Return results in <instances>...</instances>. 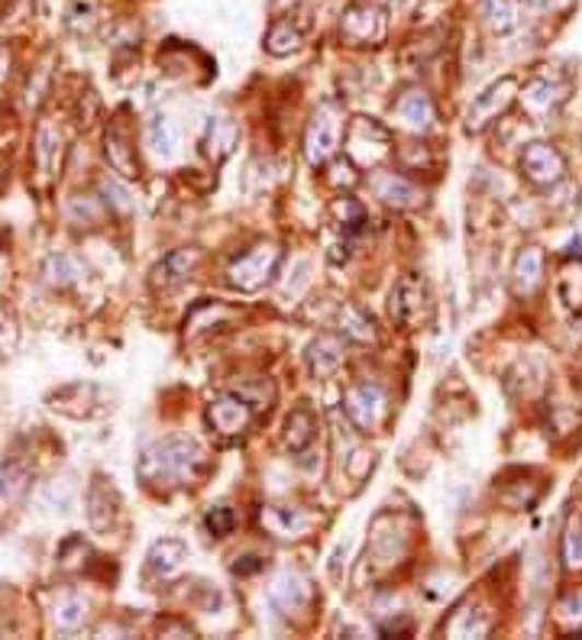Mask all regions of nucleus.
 <instances>
[{
	"instance_id": "22",
	"label": "nucleus",
	"mask_w": 582,
	"mask_h": 640,
	"mask_svg": "<svg viewBox=\"0 0 582 640\" xmlns=\"http://www.w3.org/2000/svg\"><path fill=\"white\" fill-rule=\"evenodd\" d=\"M143 133H146V146L152 149V155H159L162 162L175 159V152H178V133H175V127H172V120H168V117H162V114L149 117V120H146Z\"/></svg>"
},
{
	"instance_id": "17",
	"label": "nucleus",
	"mask_w": 582,
	"mask_h": 640,
	"mask_svg": "<svg viewBox=\"0 0 582 640\" xmlns=\"http://www.w3.org/2000/svg\"><path fill=\"white\" fill-rule=\"evenodd\" d=\"M114 514H117L114 486H107V479L97 476L88 489V521H91L94 531H107L114 524Z\"/></svg>"
},
{
	"instance_id": "9",
	"label": "nucleus",
	"mask_w": 582,
	"mask_h": 640,
	"mask_svg": "<svg viewBox=\"0 0 582 640\" xmlns=\"http://www.w3.org/2000/svg\"><path fill=\"white\" fill-rule=\"evenodd\" d=\"M208 424L220 437H243L253 424V405L243 395L223 392L211 405H208Z\"/></svg>"
},
{
	"instance_id": "16",
	"label": "nucleus",
	"mask_w": 582,
	"mask_h": 640,
	"mask_svg": "<svg viewBox=\"0 0 582 640\" xmlns=\"http://www.w3.org/2000/svg\"><path fill=\"white\" fill-rule=\"evenodd\" d=\"M307 359H311V372L317 379H327V375H334L347 362V340L344 337H334V334H324V337L314 340Z\"/></svg>"
},
{
	"instance_id": "14",
	"label": "nucleus",
	"mask_w": 582,
	"mask_h": 640,
	"mask_svg": "<svg viewBox=\"0 0 582 640\" xmlns=\"http://www.w3.org/2000/svg\"><path fill=\"white\" fill-rule=\"evenodd\" d=\"M263 527L279 537V540H298V537H307L311 527H314V517L298 511V508H279V504H266L263 508Z\"/></svg>"
},
{
	"instance_id": "20",
	"label": "nucleus",
	"mask_w": 582,
	"mask_h": 640,
	"mask_svg": "<svg viewBox=\"0 0 582 640\" xmlns=\"http://www.w3.org/2000/svg\"><path fill=\"white\" fill-rule=\"evenodd\" d=\"M185 560H188V547L182 540L165 537V540L152 544V550H149V572H155L159 579H172Z\"/></svg>"
},
{
	"instance_id": "18",
	"label": "nucleus",
	"mask_w": 582,
	"mask_h": 640,
	"mask_svg": "<svg viewBox=\"0 0 582 640\" xmlns=\"http://www.w3.org/2000/svg\"><path fill=\"white\" fill-rule=\"evenodd\" d=\"M311 602V582L301 572H282L272 585V605L282 612H298Z\"/></svg>"
},
{
	"instance_id": "19",
	"label": "nucleus",
	"mask_w": 582,
	"mask_h": 640,
	"mask_svg": "<svg viewBox=\"0 0 582 640\" xmlns=\"http://www.w3.org/2000/svg\"><path fill=\"white\" fill-rule=\"evenodd\" d=\"M198 263H201V253H198V249H175V253H168V256L159 263V269H155V284L172 288V284L185 282V279L195 272Z\"/></svg>"
},
{
	"instance_id": "13",
	"label": "nucleus",
	"mask_w": 582,
	"mask_h": 640,
	"mask_svg": "<svg viewBox=\"0 0 582 640\" xmlns=\"http://www.w3.org/2000/svg\"><path fill=\"white\" fill-rule=\"evenodd\" d=\"M104 152H107V162L117 175L124 178H137L140 175V162H137V149H133V140H130V130L114 120L104 133Z\"/></svg>"
},
{
	"instance_id": "30",
	"label": "nucleus",
	"mask_w": 582,
	"mask_h": 640,
	"mask_svg": "<svg viewBox=\"0 0 582 640\" xmlns=\"http://www.w3.org/2000/svg\"><path fill=\"white\" fill-rule=\"evenodd\" d=\"M563 567L570 572H580L582 569V521L580 517H570L567 521V531H563Z\"/></svg>"
},
{
	"instance_id": "35",
	"label": "nucleus",
	"mask_w": 582,
	"mask_h": 640,
	"mask_svg": "<svg viewBox=\"0 0 582 640\" xmlns=\"http://www.w3.org/2000/svg\"><path fill=\"white\" fill-rule=\"evenodd\" d=\"M0 272H3V259H0Z\"/></svg>"
},
{
	"instance_id": "6",
	"label": "nucleus",
	"mask_w": 582,
	"mask_h": 640,
	"mask_svg": "<svg viewBox=\"0 0 582 640\" xmlns=\"http://www.w3.org/2000/svg\"><path fill=\"white\" fill-rule=\"evenodd\" d=\"M385 33H388V13L379 3L357 0L340 16V36L350 46H379L385 39Z\"/></svg>"
},
{
	"instance_id": "4",
	"label": "nucleus",
	"mask_w": 582,
	"mask_h": 640,
	"mask_svg": "<svg viewBox=\"0 0 582 640\" xmlns=\"http://www.w3.org/2000/svg\"><path fill=\"white\" fill-rule=\"evenodd\" d=\"M388 311H392V321L405 330H418L421 324L431 321V294H428V282L415 272L401 276L395 288H392V298H388Z\"/></svg>"
},
{
	"instance_id": "24",
	"label": "nucleus",
	"mask_w": 582,
	"mask_h": 640,
	"mask_svg": "<svg viewBox=\"0 0 582 640\" xmlns=\"http://www.w3.org/2000/svg\"><path fill=\"white\" fill-rule=\"evenodd\" d=\"M314 430H317V421H314L311 408H294L291 418L286 421V446H289L291 453L307 450L311 440H314Z\"/></svg>"
},
{
	"instance_id": "2",
	"label": "nucleus",
	"mask_w": 582,
	"mask_h": 640,
	"mask_svg": "<svg viewBox=\"0 0 582 640\" xmlns=\"http://www.w3.org/2000/svg\"><path fill=\"white\" fill-rule=\"evenodd\" d=\"M344 137H347V110H344L340 101L330 97V101H324L314 110V117L307 124V133H304V159L314 168L317 165H327L337 155Z\"/></svg>"
},
{
	"instance_id": "29",
	"label": "nucleus",
	"mask_w": 582,
	"mask_h": 640,
	"mask_svg": "<svg viewBox=\"0 0 582 640\" xmlns=\"http://www.w3.org/2000/svg\"><path fill=\"white\" fill-rule=\"evenodd\" d=\"M84 618H88V602H84L81 595H66V598H59V605H56V628L74 631V628L84 625Z\"/></svg>"
},
{
	"instance_id": "12",
	"label": "nucleus",
	"mask_w": 582,
	"mask_h": 640,
	"mask_svg": "<svg viewBox=\"0 0 582 640\" xmlns=\"http://www.w3.org/2000/svg\"><path fill=\"white\" fill-rule=\"evenodd\" d=\"M395 114H398L401 127H405V130H411V133H428L436 120L434 101H431V94H428L424 88H411V91H405V94L398 97Z\"/></svg>"
},
{
	"instance_id": "7",
	"label": "nucleus",
	"mask_w": 582,
	"mask_h": 640,
	"mask_svg": "<svg viewBox=\"0 0 582 640\" xmlns=\"http://www.w3.org/2000/svg\"><path fill=\"white\" fill-rule=\"evenodd\" d=\"M521 175L534 188H554L567 178V159L554 142H527L521 152Z\"/></svg>"
},
{
	"instance_id": "10",
	"label": "nucleus",
	"mask_w": 582,
	"mask_h": 640,
	"mask_svg": "<svg viewBox=\"0 0 582 640\" xmlns=\"http://www.w3.org/2000/svg\"><path fill=\"white\" fill-rule=\"evenodd\" d=\"M544 269H547V256L540 246H524L514 259L511 269V291L517 298H534L537 288L544 284Z\"/></svg>"
},
{
	"instance_id": "27",
	"label": "nucleus",
	"mask_w": 582,
	"mask_h": 640,
	"mask_svg": "<svg viewBox=\"0 0 582 640\" xmlns=\"http://www.w3.org/2000/svg\"><path fill=\"white\" fill-rule=\"evenodd\" d=\"M81 276H84V269L78 266V259H74V256L56 253V256H49V263H46V282L49 284L69 288V284L81 282Z\"/></svg>"
},
{
	"instance_id": "8",
	"label": "nucleus",
	"mask_w": 582,
	"mask_h": 640,
	"mask_svg": "<svg viewBox=\"0 0 582 640\" xmlns=\"http://www.w3.org/2000/svg\"><path fill=\"white\" fill-rule=\"evenodd\" d=\"M344 411L360 433H375L385 421V415H388V398L375 382H360L347 392Z\"/></svg>"
},
{
	"instance_id": "23",
	"label": "nucleus",
	"mask_w": 582,
	"mask_h": 640,
	"mask_svg": "<svg viewBox=\"0 0 582 640\" xmlns=\"http://www.w3.org/2000/svg\"><path fill=\"white\" fill-rule=\"evenodd\" d=\"M30 482H33V466L20 456H10L0 469V496L16 501V498L26 496Z\"/></svg>"
},
{
	"instance_id": "3",
	"label": "nucleus",
	"mask_w": 582,
	"mask_h": 640,
	"mask_svg": "<svg viewBox=\"0 0 582 640\" xmlns=\"http://www.w3.org/2000/svg\"><path fill=\"white\" fill-rule=\"evenodd\" d=\"M282 263V249L276 243H256L243 256H236L226 269V279L240 291H259L276 279Z\"/></svg>"
},
{
	"instance_id": "15",
	"label": "nucleus",
	"mask_w": 582,
	"mask_h": 640,
	"mask_svg": "<svg viewBox=\"0 0 582 640\" xmlns=\"http://www.w3.org/2000/svg\"><path fill=\"white\" fill-rule=\"evenodd\" d=\"M524 101V107L534 114V117H547L554 114L563 101H567V91L557 84V81H547V78H534L524 84V91L517 94Z\"/></svg>"
},
{
	"instance_id": "26",
	"label": "nucleus",
	"mask_w": 582,
	"mask_h": 640,
	"mask_svg": "<svg viewBox=\"0 0 582 640\" xmlns=\"http://www.w3.org/2000/svg\"><path fill=\"white\" fill-rule=\"evenodd\" d=\"M482 16H486V26L496 36H509L514 23H517L514 0H482Z\"/></svg>"
},
{
	"instance_id": "25",
	"label": "nucleus",
	"mask_w": 582,
	"mask_h": 640,
	"mask_svg": "<svg viewBox=\"0 0 582 640\" xmlns=\"http://www.w3.org/2000/svg\"><path fill=\"white\" fill-rule=\"evenodd\" d=\"M266 49L272 56H291L301 49V33L291 20H276L266 33Z\"/></svg>"
},
{
	"instance_id": "21",
	"label": "nucleus",
	"mask_w": 582,
	"mask_h": 640,
	"mask_svg": "<svg viewBox=\"0 0 582 640\" xmlns=\"http://www.w3.org/2000/svg\"><path fill=\"white\" fill-rule=\"evenodd\" d=\"M236 140H240L236 120H230V117H211L208 133H205V152L211 155V162H223L233 152Z\"/></svg>"
},
{
	"instance_id": "32",
	"label": "nucleus",
	"mask_w": 582,
	"mask_h": 640,
	"mask_svg": "<svg viewBox=\"0 0 582 640\" xmlns=\"http://www.w3.org/2000/svg\"><path fill=\"white\" fill-rule=\"evenodd\" d=\"M340 330L347 334V337H357V340H372V317H365L363 311H357V307H350L344 317H340Z\"/></svg>"
},
{
	"instance_id": "28",
	"label": "nucleus",
	"mask_w": 582,
	"mask_h": 640,
	"mask_svg": "<svg viewBox=\"0 0 582 640\" xmlns=\"http://www.w3.org/2000/svg\"><path fill=\"white\" fill-rule=\"evenodd\" d=\"M59 142H62V133L49 124V120H43L39 124V130H36V162H39V172H49L53 165H56V155H59Z\"/></svg>"
},
{
	"instance_id": "1",
	"label": "nucleus",
	"mask_w": 582,
	"mask_h": 640,
	"mask_svg": "<svg viewBox=\"0 0 582 640\" xmlns=\"http://www.w3.org/2000/svg\"><path fill=\"white\" fill-rule=\"evenodd\" d=\"M205 469V450L188 437H165L149 443L137 463V473L149 489L172 492L198 482Z\"/></svg>"
},
{
	"instance_id": "34",
	"label": "nucleus",
	"mask_w": 582,
	"mask_h": 640,
	"mask_svg": "<svg viewBox=\"0 0 582 640\" xmlns=\"http://www.w3.org/2000/svg\"><path fill=\"white\" fill-rule=\"evenodd\" d=\"M7 66H10V53H7V49L0 46V78L7 74Z\"/></svg>"
},
{
	"instance_id": "31",
	"label": "nucleus",
	"mask_w": 582,
	"mask_h": 640,
	"mask_svg": "<svg viewBox=\"0 0 582 640\" xmlns=\"http://www.w3.org/2000/svg\"><path fill=\"white\" fill-rule=\"evenodd\" d=\"M557 618H560V628L563 631H582V585L560 598Z\"/></svg>"
},
{
	"instance_id": "5",
	"label": "nucleus",
	"mask_w": 582,
	"mask_h": 640,
	"mask_svg": "<svg viewBox=\"0 0 582 640\" xmlns=\"http://www.w3.org/2000/svg\"><path fill=\"white\" fill-rule=\"evenodd\" d=\"M517 94H521V84H517V78H499L496 84H489L473 104H469V110H466V130L469 133H482L486 127H492L502 114H509V107L517 101Z\"/></svg>"
},
{
	"instance_id": "11",
	"label": "nucleus",
	"mask_w": 582,
	"mask_h": 640,
	"mask_svg": "<svg viewBox=\"0 0 582 640\" xmlns=\"http://www.w3.org/2000/svg\"><path fill=\"white\" fill-rule=\"evenodd\" d=\"M372 188H375V195L388 208H398V211L418 208L424 201V191L415 182H408L405 175H398V172H379V175H372Z\"/></svg>"
},
{
	"instance_id": "33",
	"label": "nucleus",
	"mask_w": 582,
	"mask_h": 640,
	"mask_svg": "<svg viewBox=\"0 0 582 640\" xmlns=\"http://www.w3.org/2000/svg\"><path fill=\"white\" fill-rule=\"evenodd\" d=\"M205 524H208V531H211L214 537H226V534L233 531V524H236V514H233V508L218 504V508H211V511H208Z\"/></svg>"
}]
</instances>
